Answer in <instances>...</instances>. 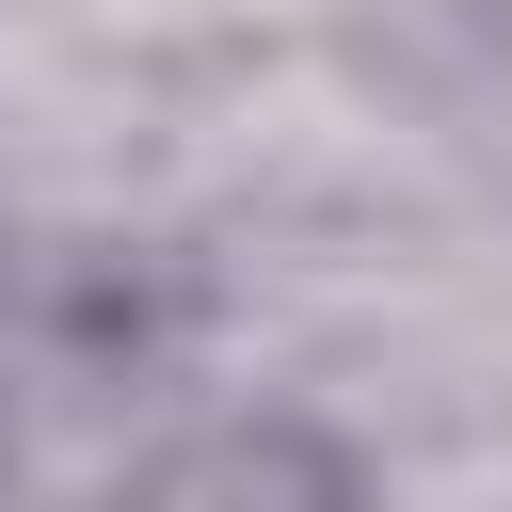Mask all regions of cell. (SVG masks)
Listing matches in <instances>:
<instances>
[{"mask_svg": "<svg viewBox=\"0 0 512 512\" xmlns=\"http://www.w3.org/2000/svg\"><path fill=\"white\" fill-rule=\"evenodd\" d=\"M144 512H400V496H384V464H368L352 432H320V416H240V432L176 448V464L144 480Z\"/></svg>", "mask_w": 512, "mask_h": 512, "instance_id": "cell-1", "label": "cell"}]
</instances>
